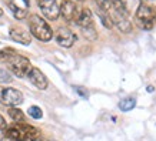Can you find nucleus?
Segmentation results:
<instances>
[{
	"label": "nucleus",
	"mask_w": 156,
	"mask_h": 141,
	"mask_svg": "<svg viewBox=\"0 0 156 141\" xmlns=\"http://www.w3.org/2000/svg\"><path fill=\"white\" fill-rule=\"evenodd\" d=\"M99 9H102L108 14L112 26L118 29L122 33H130L132 32V22L129 19V12L122 6V3L115 0H99Z\"/></svg>",
	"instance_id": "nucleus-1"
},
{
	"label": "nucleus",
	"mask_w": 156,
	"mask_h": 141,
	"mask_svg": "<svg viewBox=\"0 0 156 141\" xmlns=\"http://www.w3.org/2000/svg\"><path fill=\"white\" fill-rule=\"evenodd\" d=\"M29 29H30V33L43 43L50 42L53 37L52 27L39 14H30L29 16Z\"/></svg>",
	"instance_id": "nucleus-2"
},
{
	"label": "nucleus",
	"mask_w": 156,
	"mask_h": 141,
	"mask_svg": "<svg viewBox=\"0 0 156 141\" xmlns=\"http://www.w3.org/2000/svg\"><path fill=\"white\" fill-rule=\"evenodd\" d=\"M135 22L142 30H152L156 23V12L145 3H139L135 12Z\"/></svg>",
	"instance_id": "nucleus-3"
},
{
	"label": "nucleus",
	"mask_w": 156,
	"mask_h": 141,
	"mask_svg": "<svg viewBox=\"0 0 156 141\" xmlns=\"http://www.w3.org/2000/svg\"><path fill=\"white\" fill-rule=\"evenodd\" d=\"M7 66H9L10 71L13 73L16 77L19 79H23V77H27L29 71L32 70V63L27 57L20 56V54H14L9 61H7Z\"/></svg>",
	"instance_id": "nucleus-4"
},
{
	"label": "nucleus",
	"mask_w": 156,
	"mask_h": 141,
	"mask_svg": "<svg viewBox=\"0 0 156 141\" xmlns=\"http://www.w3.org/2000/svg\"><path fill=\"white\" fill-rule=\"evenodd\" d=\"M23 94L19 90L12 89V87H7V89L0 87V103H3L5 106L17 107V106L23 103Z\"/></svg>",
	"instance_id": "nucleus-5"
},
{
	"label": "nucleus",
	"mask_w": 156,
	"mask_h": 141,
	"mask_svg": "<svg viewBox=\"0 0 156 141\" xmlns=\"http://www.w3.org/2000/svg\"><path fill=\"white\" fill-rule=\"evenodd\" d=\"M37 5L46 19L57 20L60 12H59V6H57L56 0H37Z\"/></svg>",
	"instance_id": "nucleus-6"
},
{
	"label": "nucleus",
	"mask_w": 156,
	"mask_h": 141,
	"mask_svg": "<svg viewBox=\"0 0 156 141\" xmlns=\"http://www.w3.org/2000/svg\"><path fill=\"white\" fill-rule=\"evenodd\" d=\"M55 37H56V42L59 46L66 47V49L72 47L76 42V34L67 27H59L56 34H55Z\"/></svg>",
	"instance_id": "nucleus-7"
},
{
	"label": "nucleus",
	"mask_w": 156,
	"mask_h": 141,
	"mask_svg": "<svg viewBox=\"0 0 156 141\" xmlns=\"http://www.w3.org/2000/svg\"><path fill=\"white\" fill-rule=\"evenodd\" d=\"M59 12H60L62 17L66 20V22H76V17L79 14L77 6L72 0H63L62 5L59 6Z\"/></svg>",
	"instance_id": "nucleus-8"
},
{
	"label": "nucleus",
	"mask_w": 156,
	"mask_h": 141,
	"mask_svg": "<svg viewBox=\"0 0 156 141\" xmlns=\"http://www.w3.org/2000/svg\"><path fill=\"white\" fill-rule=\"evenodd\" d=\"M27 79L30 80V83L39 90H46L49 86V81H48V77L43 74L40 69L37 67H32V70L29 71L27 74Z\"/></svg>",
	"instance_id": "nucleus-9"
},
{
	"label": "nucleus",
	"mask_w": 156,
	"mask_h": 141,
	"mask_svg": "<svg viewBox=\"0 0 156 141\" xmlns=\"http://www.w3.org/2000/svg\"><path fill=\"white\" fill-rule=\"evenodd\" d=\"M9 34H10V37H12V40H14L16 43H20L23 46H29L32 43V36L26 30H23L22 27H12Z\"/></svg>",
	"instance_id": "nucleus-10"
},
{
	"label": "nucleus",
	"mask_w": 156,
	"mask_h": 141,
	"mask_svg": "<svg viewBox=\"0 0 156 141\" xmlns=\"http://www.w3.org/2000/svg\"><path fill=\"white\" fill-rule=\"evenodd\" d=\"M5 134L7 138L13 141H27L26 134H24L23 128H22V124H17V123H14L13 126H10V127H6Z\"/></svg>",
	"instance_id": "nucleus-11"
},
{
	"label": "nucleus",
	"mask_w": 156,
	"mask_h": 141,
	"mask_svg": "<svg viewBox=\"0 0 156 141\" xmlns=\"http://www.w3.org/2000/svg\"><path fill=\"white\" fill-rule=\"evenodd\" d=\"M82 29H87V27H93V14L89 9H82L79 10V14L76 17V22Z\"/></svg>",
	"instance_id": "nucleus-12"
},
{
	"label": "nucleus",
	"mask_w": 156,
	"mask_h": 141,
	"mask_svg": "<svg viewBox=\"0 0 156 141\" xmlns=\"http://www.w3.org/2000/svg\"><path fill=\"white\" fill-rule=\"evenodd\" d=\"M22 128H23L24 134H26L27 141H40V138H42V133H40L39 128L30 126V124H27V123H22Z\"/></svg>",
	"instance_id": "nucleus-13"
},
{
	"label": "nucleus",
	"mask_w": 156,
	"mask_h": 141,
	"mask_svg": "<svg viewBox=\"0 0 156 141\" xmlns=\"http://www.w3.org/2000/svg\"><path fill=\"white\" fill-rule=\"evenodd\" d=\"M6 3V6L9 7V10L13 13L14 16V19H17V20H23L24 17H27V10L26 9H22V7H19V6L14 3L13 0H3Z\"/></svg>",
	"instance_id": "nucleus-14"
},
{
	"label": "nucleus",
	"mask_w": 156,
	"mask_h": 141,
	"mask_svg": "<svg viewBox=\"0 0 156 141\" xmlns=\"http://www.w3.org/2000/svg\"><path fill=\"white\" fill-rule=\"evenodd\" d=\"M119 108H120V111H130V110H133L135 108V106H136V99L135 97H125V99H122L120 101H119Z\"/></svg>",
	"instance_id": "nucleus-15"
},
{
	"label": "nucleus",
	"mask_w": 156,
	"mask_h": 141,
	"mask_svg": "<svg viewBox=\"0 0 156 141\" xmlns=\"http://www.w3.org/2000/svg\"><path fill=\"white\" fill-rule=\"evenodd\" d=\"M9 116H10V118H12L14 123H17V124L26 123V118H24L23 111L17 107H10L9 108Z\"/></svg>",
	"instance_id": "nucleus-16"
},
{
	"label": "nucleus",
	"mask_w": 156,
	"mask_h": 141,
	"mask_svg": "<svg viewBox=\"0 0 156 141\" xmlns=\"http://www.w3.org/2000/svg\"><path fill=\"white\" fill-rule=\"evenodd\" d=\"M14 54H17V53H16V50L10 49V47L0 50V63H7V61H9L10 59L14 56Z\"/></svg>",
	"instance_id": "nucleus-17"
},
{
	"label": "nucleus",
	"mask_w": 156,
	"mask_h": 141,
	"mask_svg": "<svg viewBox=\"0 0 156 141\" xmlns=\"http://www.w3.org/2000/svg\"><path fill=\"white\" fill-rule=\"evenodd\" d=\"M27 113H29V116H30L32 118H34V120H40V118L43 117L42 108L37 107V106H32V107H29Z\"/></svg>",
	"instance_id": "nucleus-18"
},
{
	"label": "nucleus",
	"mask_w": 156,
	"mask_h": 141,
	"mask_svg": "<svg viewBox=\"0 0 156 141\" xmlns=\"http://www.w3.org/2000/svg\"><path fill=\"white\" fill-rule=\"evenodd\" d=\"M82 33H83V36H85L87 40H90V42L96 40V37H98V33H96V30H95V26H93V27H87V29H82Z\"/></svg>",
	"instance_id": "nucleus-19"
},
{
	"label": "nucleus",
	"mask_w": 156,
	"mask_h": 141,
	"mask_svg": "<svg viewBox=\"0 0 156 141\" xmlns=\"http://www.w3.org/2000/svg\"><path fill=\"white\" fill-rule=\"evenodd\" d=\"M99 16H100V20H102V23H103L105 27H108V29L112 27V23H110V20H109L108 14L105 13L102 9H99Z\"/></svg>",
	"instance_id": "nucleus-20"
},
{
	"label": "nucleus",
	"mask_w": 156,
	"mask_h": 141,
	"mask_svg": "<svg viewBox=\"0 0 156 141\" xmlns=\"http://www.w3.org/2000/svg\"><path fill=\"white\" fill-rule=\"evenodd\" d=\"M12 81V76L6 70L0 69V83H10Z\"/></svg>",
	"instance_id": "nucleus-21"
},
{
	"label": "nucleus",
	"mask_w": 156,
	"mask_h": 141,
	"mask_svg": "<svg viewBox=\"0 0 156 141\" xmlns=\"http://www.w3.org/2000/svg\"><path fill=\"white\" fill-rule=\"evenodd\" d=\"M6 127H7V124H6V120L3 118V116L0 114V131H5Z\"/></svg>",
	"instance_id": "nucleus-22"
},
{
	"label": "nucleus",
	"mask_w": 156,
	"mask_h": 141,
	"mask_svg": "<svg viewBox=\"0 0 156 141\" xmlns=\"http://www.w3.org/2000/svg\"><path fill=\"white\" fill-rule=\"evenodd\" d=\"M76 91H77V93L80 94L82 97H85V99H86V97H87V93H86V91H85V90H83V89H80V87H76Z\"/></svg>",
	"instance_id": "nucleus-23"
},
{
	"label": "nucleus",
	"mask_w": 156,
	"mask_h": 141,
	"mask_svg": "<svg viewBox=\"0 0 156 141\" xmlns=\"http://www.w3.org/2000/svg\"><path fill=\"white\" fill-rule=\"evenodd\" d=\"M0 141H13V140H10V138H7V137H5V138H2Z\"/></svg>",
	"instance_id": "nucleus-24"
},
{
	"label": "nucleus",
	"mask_w": 156,
	"mask_h": 141,
	"mask_svg": "<svg viewBox=\"0 0 156 141\" xmlns=\"http://www.w3.org/2000/svg\"><path fill=\"white\" fill-rule=\"evenodd\" d=\"M3 16V10H2V7H0V17Z\"/></svg>",
	"instance_id": "nucleus-25"
},
{
	"label": "nucleus",
	"mask_w": 156,
	"mask_h": 141,
	"mask_svg": "<svg viewBox=\"0 0 156 141\" xmlns=\"http://www.w3.org/2000/svg\"><path fill=\"white\" fill-rule=\"evenodd\" d=\"M115 2H119V3H123V0H115Z\"/></svg>",
	"instance_id": "nucleus-26"
},
{
	"label": "nucleus",
	"mask_w": 156,
	"mask_h": 141,
	"mask_svg": "<svg viewBox=\"0 0 156 141\" xmlns=\"http://www.w3.org/2000/svg\"><path fill=\"white\" fill-rule=\"evenodd\" d=\"M48 141H56V140H48Z\"/></svg>",
	"instance_id": "nucleus-27"
},
{
	"label": "nucleus",
	"mask_w": 156,
	"mask_h": 141,
	"mask_svg": "<svg viewBox=\"0 0 156 141\" xmlns=\"http://www.w3.org/2000/svg\"><path fill=\"white\" fill-rule=\"evenodd\" d=\"M77 2H83V0H77Z\"/></svg>",
	"instance_id": "nucleus-28"
},
{
	"label": "nucleus",
	"mask_w": 156,
	"mask_h": 141,
	"mask_svg": "<svg viewBox=\"0 0 156 141\" xmlns=\"http://www.w3.org/2000/svg\"><path fill=\"white\" fill-rule=\"evenodd\" d=\"M98 2H99V0H98Z\"/></svg>",
	"instance_id": "nucleus-29"
}]
</instances>
